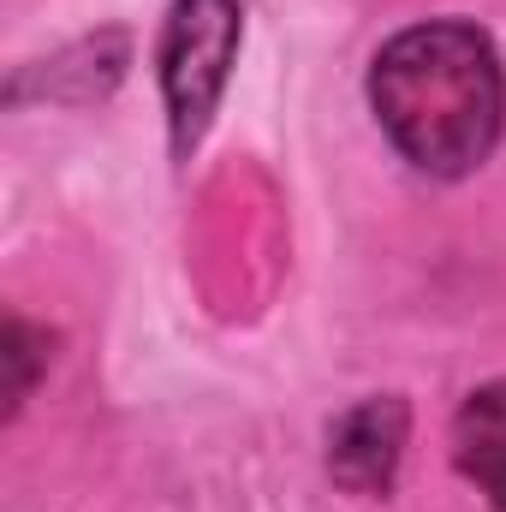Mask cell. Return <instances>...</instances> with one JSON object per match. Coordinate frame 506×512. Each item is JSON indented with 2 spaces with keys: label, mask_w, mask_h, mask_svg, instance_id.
Instances as JSON below:
<instances>
[{
  "label": "cell",
  "mask_w": 506,
  "mask_h": 512,
  "mask_svg": "<svg viewBox=\"0 0 506 512\" xmlns=\"http://www.w3.org/2000/svg\"><path fill=\"white\" fill-rule=\"evenodd\" d=\"M453 465L489 507L506 512V382L477 387L453 417Z\"/></svg>",
  "instance_id": "4"
},
{
  "label": "cell",
  "mask_w": 506,
  "mask_h": 512,
  "mask_svg": "<svg viewBox=\"0 0 506 512\" xmlns=\"http://www.w3.org/2000/svg\"><path fill=\"white\" fill-rule=\"evenodd\" d=\"M399 453H405V405L399 399L352 405L328 435V471L352 495H381L399 471Z\"/></svg>",
  "instance_id": "3"
},
{
  "label": "cell",
  "mask_w": 506,
  "mask_h": 512,
  "mask_svg": "<svg viewBox=\"0 0 506 512\" xmlns=\"http://www.w3.org/2000/svg\"><path fill=\"white\" fill-rule=\"evenodd\" d=\"M239 30H245L239 0H173V12H167L161 90H167V126H173L179 155H191L215 120V102H221L233 54H239Z\"/></svg>",
  "instance_id": "2"
},
{
  "label": "cell",
  "mask_w": 506,
  "mask_h": 512,
  "mask_svg": "<svg viewBox=\"0 0 506 512\" xmlns=\"http://www.w3.org/2000/svg\"><path fill=\"white\" fill-rule=\"evenodd\" d=\"M370 108L411 167L459 179L483 167L501 137V54L477 24H411L370 66Z\"/></svg>",
  "instance_id": "1"
}]
</instances>
